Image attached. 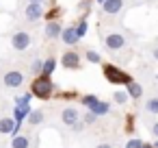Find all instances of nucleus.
Returning <instances> with one entry per match:
<instances>
[{
  "label": "nucleus",
  "mask_w": 158,
  "mask_h": 148,
  "mask_svg": "<svg viewBox=\"0 0 158 148\" xmlns=\"http://www.w3.org/2000/svg\"><path fill=\"white\" fill-rule=\"evenodd\" d=\"M102 72H104L106 81L113 83V85H128V83H132L130 74L123 72V70H119V68L113 65V63H104V65H102Z\"/></svg>",
  "instance_id": "f257e3e1"
},
{
  "label": "nucleus",
  "mask_w": 158,
  "mask_h": 148,
  "mask_svg": "<svg viewBox=\"0 0 158 148\" xmlns=\"http://www.w3.org/2000/svg\"><path fill=\"white\" fill-rule=\"evenodd\" d=\"M31 92H33V96H37V98H41V100H46V98H50V96H52V92H54V83H52V78H50V76H39V78H35V81H33Z\"/></svg>",
  "instance_id": "f03ea898"
},
{
  "label": "nucleus",
  "mask_w": 158,
  "mask_h": 148,
  "mask_svg": "<svg viewBox=\"0 0 158 148\" xmlns=\"http://www.w3.org/2000/svg\"><path fill=\"white\" fill-rule=\"evenodd\" d=\"M104 46L113 52H119L121 48H126V35H121L119 31H108L104 33Z\"/></svg>",
  "instance_id": "7ed1b4c3"
},
{
  "label": "nucleus",
  "mask_w": 158,
  "mask_h": 148,
  "mask_svg": "<svg viewBox=\"0 0 158 148\" xmlns=\"http://www.w3.org/2000/svg\"><path fill=\"white\" fill-rule=\"evenodd\" d=\"M31 42H33V37H31V33H28V31H18V33H13V35H11V46H13L18 52L26 50V48L31 46Z\"/></svg>",
  "instance_id": "20e7f679"
},
{
  "label": "nucleus",
  "mask_w": 158,
  "mask_h": 148,
  "mask_svg": "<svg viewBox=\"0 0 158 148\" xmlns=\"http://www.w3.org/2000/svg\"><path fill=\"white\" fill-rule=\"evenodd\" d=\"M61 63H63L65 70H72V72L80 70V52H78V50H67V52H63Z\"/></svg>",
  "instance_id": "39448f33"
},
{
  "label": "nucleus",
  "mask_w": 158,
  "mask_h": 148,
  "mask_svg": "<svg viewBox=\"0 0 158 148\" xmlns=\"http://www.w3.org/2000/svg\"><path fill=\"white\" fill-rule=\"evenodd\" d=\"M2 83H5V87H9V89H15V87H20V85L24 83V74H22L20 70H9V72L2 76Z\"/></svg>",
  "instance_id": "423d86ee"
},
{
  "label": "nucleus",
  "mask_w": 158,
  "mask_h": 148,
  "mask_svg": "<svg viewBox=\"0 0 158 148\" xmlns=\"http://www.w3.org/2000/svg\"><path fill=\"white\" fill-rule=\"evenodd\" d=\"M61 122L65 124V126H76L78 122H80V113H78V109H74V107H65L63 111H61Z\"/></svg>",
  "instance_id": "0eeeda50"
},
{
  "label": "nucleus",
  "mask_w": 158,
  "mask_h": 148,
  "mask_svg": "<svg viewBox=\"0 0 158 148\" xmlns=\"http://www.w3.org/2000/svg\"><path fill=\"white\" fill-rule=\"evenodd\" d=\"M123 7H126L123 0H106V2L102 5V11H104L106 16H117V13L123 11Z\"/></svg>",
  "instance_id": "6e6552de"
},
{
  "label": "nucleus",
  "mask_w": 158,
  "mask_h": 148,
  "mask_svg": "<svg viewBox=\"0 0 158 148\" xmlns=\"http://www.w3.org/2000/svg\"><path fill=\"white\" fill-rule=\"evenodd\" d=\"M41 16H44V9H41V5H26V9H24V18L28 20V22H37V20H41Z\"/></svg>",
  "instance_id": "1a4fd4ad"
},
{
  "label": "nucleus",
  "mask_w": 158,
  "mask_h": 148,
  "mask_svg": "<svg viewBox=\"0 0 158 148\" xmlns=\"http://www.w3.org/2000/svg\"><path fill=\"white\" fill-rule=\"evenodd\" d=\"M61 35H63L61 22H59V20H50V22L46 24V37H48V39H56V37H61Z\"/></svg>",
  "instance_id": "9d476101"
},
{
  "label": "nucleus",
  "mask_w": 158,
  "mask_h": 148,
  "mask_svg": "<svg viewBox=\"0 0 158 148\" xmlns=\"http://www.w3.org/2000/svg\"><path fill=\"white\" fill-rule=\"evenodd\" d=\"M78 39H80V37H78V31H76V26H67V29H63L61 42H63L65 46H74Z\"/></svg>",
  "instance_id": "9b49d317"
},
{
  "label": "nucleus",
  "mask_w": 158,
  "mask_h": 148,
  "mask_svg": "<svg viewBox=\"0 0 158 148\" xmlns=\"http://www.w3.org/2000/svg\"><path fill=\"white\" fill-rule=\"evenodd\" d=\"M18 122L15 118H0V135H13Z\"/></svg>",
  "instance_id": "f8f14e48"
},
{
  "label": "nucleus",
  "mask_w": 158,
  "mask_h": 148,
  "mask_svg": "<svg viewBox=\"0 0 158 148\" xmlns=\"http://www.w3.org/2000/svg\"><path fill=\"white\" fill-rule=\"evenodd\" d=\"M126 92H128V94H130V98H134V100L143 98V85H141V83H136V81L128 83V85H126Z\"/></svg>",
  "instance_id": "ddd939ff"
},
{
  "label": "nucleus",
  "mask_w": 158,
  "mask_h": 148,
  "mask_svg": "<svg viewBox=\"0 0 158 148\" xmlns=\"http://www.w3.org/2000/svg\"><path fill=\"white\" fill-rule=\"evenodd\" d=\"M44 120H46V111L44 109H33V113L28 115V124L31 126H39Z\"/></svg>",
  "instance_id": "4468645a"
},
{
  "label": "nucleus",
  "mask_w": 158,
  "mask_h": 148,
  "mask_svg": "<svg viewBox=\"0 0 158 148\" xmlns=\"http://www.w3.org/2000/svg\"><path fill=\"white\" fill-rule=\"evenodd\" d=\"M54 68H56V59L50 55L46 61H44V70H41V76H52V72H54Z\"/></svg>",
  "instance_id": "2eb2a0df"
},
{
  "label": "nucleus",
  "mask_w": 158,
  "mask_h": 148,
  "mask_svg": "<svg viewBox=\"0 0 158 148\" xmlns=\"http://www.w3.org/2000/svg\"><path fill=\"white\" fill-rule=\"evenodd\" d=\"M11 148H31V139L26 135H15L11 139Z\"/></svg>",
  "instance_id": "dca6fc26"
},
{
  "label": "nucleus",
  "mask_w": 158,
  "mask_h": 148,
  "mask_svg": "<svg viewBox=\"0 0 158 148\" xmlns=\"http://www.w3.org/2000/svg\"><path fill=\"white\" fill-rule=\"evenodd\" d=\"M89 111H91V113H95V115H106V113L110 111V105H108V102H104V100H100V102H98V105H93Z\"/></svg>",
  "instance_id": "f3484780"
},
{
  "label": "nucleus",
  "mask_w": 158,
  "mask_h": 148,
  "mask_svg": "<svg viewBox=\"0 0 158 148\" xmlns=\"http://www.w3.org/2000/svg\"><path fill=\"white\" fill-rule=\"evenodd\" d=\"M128 100H130V94H128V92H121V89L113 92V102H117V105H128Z\"/></svg>",
  "instance_id": "a211bd4d"
},
{
  "label": "nucleus",
  "mask_w": 158,
  "mask_h": 148,
  "mask_svg": "<svg viewBox=\"0 0 158 148\" xmlns=\"http://www.w3.org/2000/svg\"><path fill=\"white\" fill-rule=\"evenodd\" d=\"M145 111H147V113L158 115V96H152V98H147V100H145Z\"/></svg>",
  "instance_id": "6ab92c4d"
},
{
  "label": "nucleus",
  "mask_w": 158,
  "mask_h": 148,
  "mask_svg": "<svg viewBox=\"0 0 158 148\" xmlns=\"http://www.w3.org/2000/svg\"><path fill=\"white\" fill-rule=\"evenodd\" d=\"M85 59L89 61V63H93V65H98V63H102V57H100V52H95V50H85Z\"/></svg>",
  "instance_id": "aec40b11"
},
{
  "label": "nucleus",
  "mask_w": 158,
  "mask_h": 148,
  "mask_svg": "<svg viewBox=\"0 0 158 148\" xmlns=\"http://www.w3.org/2000/svg\"><path fill=\"white\" fill-rule=\"evenodd\" d=\"M76 31H78V37H80V39L87 35V31H89V22H87V18H80V22L76 24Z\"/></svg>",
  "instance_id": "412c9836"
},
{
  "label": "nucleus",
  "mask_w": 158,
  "mask_h": 148,
  "mask_svg": "<svg viewBox=\"0 0 158 148\" xmlns=\"http://www.w3.org/2000/svg\"><path fill=\"white\" fill-rule=\"evenodd\" d=\"M100 102V98L98 96H93V94H87V96H82V105L87 107V109H91L93 105H98Z\"/></svg>",
  "instance_id": "4be33fe9"
},
{
  "label": "nucleus",
  "mask_w": 158,
  "mask_h": 148,
  "mask_svg": "<svg viewBox=\"0 0 158 148\" xmlns=\"http://www.w3.org/2000/svg\"><path fill=\"white\" fill-rule=\"evenodd\" d=\"M31 70H33V72H41V70H44V61L35 59V61L31 63Z\"/></svg>",
  "instance_id": "5701e85b"
},
{
  "label": "nucleus",
  "mask_w": 158,
  "mask_h": 148,
  "mask_svg": "<svg viewBox=\"0 0 158 148\" xmlns=\"http://www.w3.org/2000/svg\"><path fill=\"white\" fill-rule=\"evenodd\" d=\"M95 120H98V115H95V113H91V111H89V113H85V120H82V122H85V124H87V126H89V124H93V122H95Z\"/></svg>",
  "instance_id": "b1692460"
},
{
  "label": "nucleus",
  "mask_w": 158,
  "mask_h": 148,
  "mask_svg": "<svg viewBox=\"0 0 158 148\" xmlns=\"http://www.w3.org/2000/svg\"><path fill=\"white\" fill-rule=\"evenodd\" d=\"M141 144H143V141H141V139H130V141H128V144H126V148H139V146H141Z\"/></svg>",
  "instance_id": "393cba45"
},
{
  "label": "nucleus",
  "mask_w": 158,
  "mask_h": 148,
  "mask_svg": "<svg viewBox=\"0 0 158 148\" xmlns=\"http://www.w3.org/2000/svg\"><path fill=\"white\" fill-rule=\"evenodd\" d=\"M149 131H152V135L158 139V122H152V126H149Z\"/></svg>",
  "instance_id": "a878e982"
},
{
  "label": "nucleus",
  "mask_w": 158,
  "mask_h": 148,
  "mask_svg": "<svg viewBox=\"0 0 158 148\" xmlns=\"http://www.w3.org/2000/svg\"><path fill=\"white\" fill-rule=\"evenodd\" d=\"M152 59H154V61H158V46L152 50Z\"/></svg>",
  "instance_id": "bb28decb"
},
{
  "label": "nucleus",
  "mask_w": 158,
  "mask_h": 148,
  "mask_svg": "<svg viewBox=\"0 0 158 148\" xmlns=\"http://www.w3.org/2000/svg\"><path fill=\"white\" fill-rule=\"evenodd\" d=\"M139 148H156V146H152V144H145V141H143V144H141Z\"/></svg>",
  "instance_id": "cd10ccee"
},
{
  "label": "nucleus",
  "mask_w": 158,
  "mask_h": 148,
  "mask_svg": "<svg viewBox=\"0 0 158 148\" xmlns=\"http://www.w3.org/2000/svg\"><path fill=\"white\" fill-rule=\"evenodd\" d=\"M28 2H31V5H41L44 0H28Z\"/></svg>",
  "instance_id": "c85d7f7f"
},
{
  "label": "nucleus",
  "mask_w": 158,
  "mask_h": 148,
  "mask_svg": "<svg viewBox=\"0 0 158 148\" xmlns=\"http://www.w3.org/2000/svg\"><path fill=\"white\" fill-rule=\"evenodd\" d=\"M95 148H110V144H98Z\"/></svg>",
  "instance_id": "c756f323"
},
{
  "label": "nucleus",
  "mask_w": 158,
  "mask_h": 148,
  "mask_svg": "<svg viewBox=\"0 0 158 148\" xmlns=\"http://www.w3.org/2000/svg\"><path fill=\"white\" fill-rule=\"evenodd\" d=\"M104 2H106V0H98V5H100V7H102V5H104Z\"/></svg>",
  "instance_id": "7c9ffc66"
},
{
  "label": "nucleus",
  "mask_w": 158,
  "mask_h": 148,
  "mask_svg": "<svg viewBox=\"0 0 158 148\" xmlns=\"http://www.w3.org/2000/svg\"><path fill=\"white\" fill-rule=\"evenodd\" d=\"M145 2H158V0H145Z\"/></svg>",
  "instance_id": "2f4dec72"
},
{
  "label": "nucleus",
  "mask_w": 158,
  "mask_h": 148,
  "mask_svg": "<svg viewBox=\"0 0 158 148\" xmlns=\"http://www.w3.org/2000/svg\"><path fill=\"white\" fill-rule=\"evenodd\" d=\"M154 146H156V148H158V139H156V141H154Z\"/></svg>",
  "instance_id": "473e14b6"
}]
</instances>
